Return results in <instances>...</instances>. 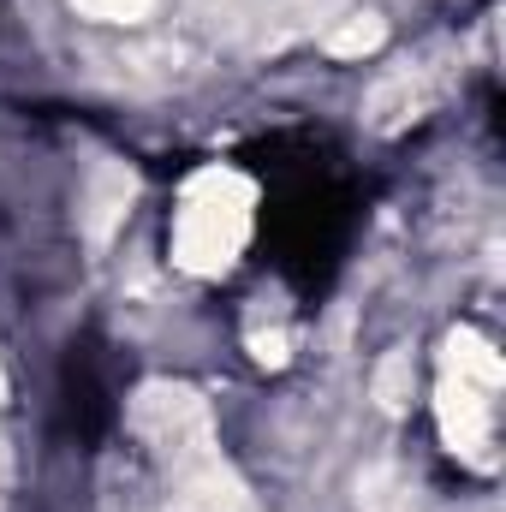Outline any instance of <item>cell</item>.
<instances>
[{"label":"cell","instance_id":"3957f363","mask_svg":"<svg viewBox=\"0 0 506 512\" xmlns=\"http://www.w3.org/2000/svg\"><path fill=\"white\" fill-rule=\"evenodd\" d=\"M84 6H90V12H102V18H137L149 0H84Z\"/></svg>","mask_w":506,"mask_h":512},{"label":"cell","instance_id":"6da1fadb","mask_svg":"<svg viewBox=\"0 0 506 512\" xmlns=\"http://www.w3.org/2000/svg\"><path fill=\"white\" fill-rule=\"evenodd\" d=\"M239 233H245V209H227L221 197H197L185 209V221H179V251L197 268H215L239 245Z\"/></svg>","mask_w":506,"mask_h":512},{"label":"cell","instance_id":"7a4b0ae2","mask_svg":"<svg viewBox=\"0 0 506 512\" xmlns=\"http://www.w3.org/2000/svg\"><path fill=\"white\" fill-rule=\"evenodd\" d=\"M381 42V18H370V12H358L340 36H334V54H364V48H376Z\"/></svg>","mask_w":506,"mask_h":512}]
</instances>
